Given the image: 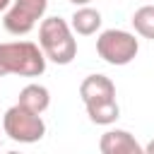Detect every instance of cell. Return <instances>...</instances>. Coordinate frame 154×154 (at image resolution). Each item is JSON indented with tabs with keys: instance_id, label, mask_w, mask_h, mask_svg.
I'll use <instances>...</instances> for the list:
<instances>
[{
	"instance_id": "cell-2",
	"label": "cell",
	"mask_w": 154,
	"mask_h": 154,
	"mask_svg": "<svg viewBox=\"0 0 154 154\" xmlns=\"http://www.w3.org/2000/svg\"><path fill=\"white\" fill-rule=\"evenodd\" d=\"M38 46L55 65H70L77 55V41L70 22L63 17H46L38 26Z\"/></svg>"
},
{
	"instance_id": "cell-5",
	"label": "cell",
	"mask_w": 154,
	"mask_h": 154,
	"mask_svg": "<svg viewBox=\"0 0 154 154\" xmlns=\"http://www.w3.org/2000/svg\"><path fill=\"white\" fill-rule=\"evenodd\" d=\"M46 7H48V0H12V5L2 17L5 31L12 36L29 34L36 26V22L46 14Z\"/></svg>"
},
{
	"instance_id": "cell-1",
	"label": "cell",
	"mask_w": 154,
	"mask_h": 154,
	"mask_svg": "<svg viewBox=\"0 0 154 154\" xmlns=\"http://www.w3.org/2000/svg\"><path fill=\"white\" fill-rule=\"evenodd\" d=\"M46 53L31 41H10L0 43V77H38L46 70Z\"/></svg>"
},
{
	"instance_id": "cell-9",
	"label": "cell",
	"mask_w": 154,
	"mask_h": 154,
	"mask_svg": "<svg viewBox=\"0 0 154 154\" xmlns=\"http://www.w3.org/2000/svg\"><path fill=\"white\" fill-rule=\"evenodd\" d=\"M22 106H26L29 111L34 113H43L48 106H51V94L43 84H26L22 91H19V101Z\"/></svg>"
},
{
	"instance_id": "cell-14",
	"label": "cell",
	"mask_w": 154,
	"mask_h": 154,
	"mask_svg": "<svg viewBox=\"0 0 154 154\" xmlns=\"http://www.w3.org/2000/svg\"><path fill=\"white\" fill-rule=\"evenodd\" d=\"M144 152H147V154H154V140H152V142L144 147Z\"/></svg>"
},
{
	"instance_id": "cell-15",
	"label": "cell",
	"mask_w": 154,
	"mask_h": 154,
	"mask_svg": "<svg viewBox=\"0 0 154 154\" xmlns=\"http://www.w3.org/2000/svg\"><path fill=\"white\" fill-rule=\"evenodd\" d=\"M0 144H2V142H0Z\"/></svg>"
},
{
	"instance_id": "cell-6",
	"label": "cell",
	"mask_w": 154,
	"mask_h": 154,
	"mask_svg": "<svg viewBox=\"0 0 154 154\" xmlns=\"http://www.w3.org/2000/svg\"><path fill=\"white\" fill-rule=\"evenodd\" d=\"M101 154H142L144 147L128 130H108L99 140Z\"/></svg>"
},
{
	"instance_id": "cell-11",
	"label": "cell",
	"mask_w": 154,
	"mask_h": 154,
	"mask_svg": "<svg viewBox=\"0 0 154 154\" xmlns=\"http://www.w3.org/2000/svg\"><path fill=\"white\" fill-rule=\"evenodd\" d=\"M130 22H132V26H135V31L140 36L154 41V5H144V7L135 10Z\"/></svg>"
},
{
	"instance_id": "cell-8",
	"label": "cell",
	"mask_w": 154,
	"mask_h": 154,
	"mask_svg": "<svg viewBox=\"0 0 154 154\" xmlns=\"http://www.w3.org/2000/svg\"><path fill=\"white\" fill-rule=\"evenodd\" d=\"M70 26H72V31L79 34V36H91V34H96L99 26H101V12L94 10V7H89V5H82V7H77L75 14L70 17Z\"/></svg>"
},
{
	"instance_id": "cell-10",
	"label": "cell",
	"mask_w": 154,
	"mask_h": 154,
	"mask_svg": "<svg viewBox=\"0 0 154 154\" xmlns=\"http://www.w3.org/2000/svg\"><path fill=\"white\" fill-rule=\"evenodd\" d=\"M87 116L96 125H111L118 120L120 108H118L116 99H108V101H99V103H87Z\"/></svg>"
},
{
	"instance_id": "cell-4",
	"label": "cell",
	"mask_w": 154,
	"mask_h": 154,
	"mask_svg": "<svg viewBox=\"0 0 154 154\" xmlns=\"http://www.w3.org/2000/svg\"><path fill=\"white\" fill-rule=\"evenodd\" d=\"M137 51H140V43L135 34L123 29H106L96 38V53L108 65H128L135 60Z\"/></svg>"
},
{
	"instance_id": "cell-13",
	"label": "cell",
	"mask_w": 154,
	"mask_h": 154,
	"mask_svg": "<svg viewBox=\"0 0 154 154\" xmlns=\"http://www.w3.org/2000/svg\"><path fill=\"white\" fill-rule=\"evenodd\" d=\"M70 2H72V5H77V7H82V5H89L91 0H70Z\"/></svg>"
},
{
	"instance_id": "cell-12",
	"label": "cell",
	"mask_w": 154,
	"mask_h": 154,
	"mask_svg": "<svg viewBox=\"0 0 154 154\" xmlns=\"http://www.w3.org/2000/svg\"><path fill=\"white\" fill-rule=\"evenodd\" d=\"M10 5H12V0H0V12H5Z\"/></svg>"
},
{
	"instance_id": "cell-7",
	"label": "cell",
	"mask_w": 154,
	"mask_h": 154,
	"mask_svg": "<svg viewBox=\"0 0 154 154\" xmlns=\"http://www.w3.org/2000/svg\"><path fill=\"white\" fill-rule=\"evenodd\" d=\"M79 96H82L84 106L87 103L108 101V99H116V84L106 75H89L79 84Z\"/></svg>"
},
{
	"instance_id": "cell-3",
	"label": "cell",
	"mask_w": 154,
	"mask_h": 154,
	"mask_svg": "<svg viewBox=\"0 0 154 154\" xmlns=\"http://www.w3.org/2000/svg\"><path fill=\"white\" fill-rule=\"evenodd\" d=\"M2 128H5V135L10 140L22 142V144L38 142L46 135V123H43L41 113H34L22 103H14V106H10L5 111Z\"/></svg>"
}]
</instances>
